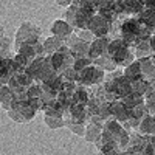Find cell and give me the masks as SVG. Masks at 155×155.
Wrapping results in <instances>:
<instances>
[{
	"label": "cell",
	"instance_id": "6da1fadb",
	"mask_svg": "<svg viewBox=\"0 0 155 155\" xmlns=\"http://www.w3.org/2000/svg\"><path fill=\"white\" fill-rule=\"evenodd\" d=\"M39 37H41V28L31 22H22L20 27L16 31V39H14V50H17L22 44H37Z\"/></svg>",
	"mask_w": 155,
	"mask_h": 155
},
{
	"label": "cell",
	"instance_id": "7a4b0ae2",
	"mask_svg": "<svg viewBox=\"0 0 155 155\" xmlns=\"http://www.w3.org/2000/svg\"><path fill=\"white\" fill-rule=\"evenodd\" d=\"M106 78V71L101 67L95 65V62L92 65L85 67L84 70L78 71V84L79 85H95V84H101Z\"/></svg>",
	"mask_w": 155,
	"mask_h": 155
},
{
	"label": "cell",
	"instance_id": "3957f363",
	"mask_svg": "<svg viewBox=\"0 0 155 155\" xmlns=\"http://www.w3.org/2000/svg\"><path fill=\"white\" fill-rule=\"evenodd\" d=\"M47 58L50 59L51 64H53V67L58 70V73H62L64 70H67L68 67L73 65V62H74V58H73L71 51L67 45H64L59 51H56V53L48 54Z\"/></svg>",
	"mask_w": 155,
	"mask_h": 155
},
{
	"label": "cell",
	"instance_id": "277c9868",
	"mask_svg": "<svg viewBox=\"0 0 155 155\" xmlns=\"http://www.w3.org/2000/svg\"><path fill=\"white\" fill-rule=\"evenodd\" d=\"M110 79L113 81V92H115V96L116 98L123 99L129 93H132V82L124 76V73L115 71Z\"/></svg>",
	"mask_w": 155,
	"mask_h": 155
},
{
	"label": "cell",
	"instance_id": "5b68a950",
	"mask_svg": "<svg viewBox=\"0 0 155 155\" xmlns=\"http://www.w3.org/2000/svg\"><path fill=\"white\" fill-rule=\"evenodd\" d=\"M110 27H112V22L109 19H106L102 14H99V12H96V14L92 17V20H90V23H88V30L92 31L96 37L109 36Z\"/></svg>",
	"mask_w": 155,
	"mask_h": 155
},
{
	"label": "cell",
	"instance_id": "8992f818",
	"mask_svg": "<svg viewBox=\"0 0 155 155\" xmlns=\"http://www.w3.org/2000/svg\"><path fill=\"white\" fill-rule=\"evenodd\" d=\"M110 41L107 36H102V37H95V41L90 44V50H88V58L90 59H98L101 56L107 54V50L110 45Z\"/></svg>",
	"mask_w": 155,
	"mask_h": 155
},
{
	"label": "cell",
	"instance_id": "52a82bcc",
	"mask_svg": "<svg viewBox=\"0 0 155 155\" xmlns=\"http://www.w3.org/2000/svg\"><path fill=\"white\" fill-rule=\"evenodd\" d=\"M73 28L74 27L70 25L65 19H56V20H53V23H51L50 31H51L53 36H59L62 39H65V37L73 34Z\"/></svg>",
	"mask_w": 155,
	"mask_h": 155
},
{
	"label": "cell",
	"instance_id": "ba28073f",
	"mask_svg": "<svg viewBox=\"0 0 155 155\" xmlns=\"http://www.w3.org/2000/svg\"><path fill=\"white\" fill-rule=\"evenodd\" d=\"M102 130H104V124H99V123L90 121V123L85 126L84 140L88 141V143H96V141L102 137Z\"/></svg>",
	"mask_w": 155,
	"mask_h": 155
},
{
	"label": "cell",
	"instance_id": "9c48e42d",
	"mask_svg": "<svg viewBox=\"0 0 155 155\" xmlns=\"http://www.w3.org/2000/svg\"><path fill=\"white\" fill-rule=\"evenodd\" d=\"M42 44H44V48H45V53L48 56V54H53V53H56V51H59L64 45H65V39L51 34L50 37L45 39Z\"/></svg>",
	"mask_w": 155,
	"mask_h": 155
},
{
	"label": "cell",
	"instance_id": "30bf717a",
	"mask_svg": "<svg viewBox=\"0 0 155 155\" xmlns=\"http://www.w3.org/2000/svg\"><path fill=\"white\" fill-rule=\"evenodd\" d=\"M56 74H58V70L53 67V64L50 62V59L45 58L44 65H42L41 71H39V74H37V81L39 82H50Z\"/></svg>",
	"mask_w": 155,
	"mask_h": 155
},
{
	"label": "cell",
	"instance_id": "8fae6325",
	"mask_svg": "<svg viewBox=\"0 0 155 155\" xmlns=\"http://www.w3.org/2000/svg\"><path fill=\"white\" fill-rule=\"evenodd\" d=\"M124 76L127 78L130 82H135L138 79H143V73H141V64L140 59H135L132 64H129L127 67H124Z\"/></svg>",
	"mask_w": 155,
	"mask_h": 155
},
{
	"label": "cell",
	"instance_id": "7c38bea8",
	"mask_svg": "<svg viewBox=\"0 0 155 155\" xmlns=\"http://www.w3.org/2000/svg\"><path fill=\"white\" fill-rule=\"evenodd\" d=\"M140 27L141 23L137 17H130V19H126L121 25H120V37L124 36V34H134V36H138V31H140Z\"/></svg>",
	"mask_w": 155,
	"mask_h": 155
},
{
	"label": "cell",
	"instance_id": "4fadbf2b",
	"mask_svg": "<svg viewBox=\"0 0 155 155\" xmlns=\"http://www.w3.org/2000/svg\"><path fill=\"white\" fill-rule=\"evenodd\" d=\"M138 130H140V134H143V135L155 134V115H152V113L144 115L143 118H141V121H140Z\"/></svg>",
	"mask_w": 155,
	"mask_h": 155
},
{
	"label": "cell",
	"instance_id": "5bb4252c",
	"mask_svg": "<svg viewBox=\"0 0 155 155\" xmlns=\"http://www.w3.org/2000/svg\"><path fill=\"white\" fill-rule=\"evenodd\" d=\"M0 101H2V107L5 110H9L12 107V102H14V92L9 88L8 84H2L0 87Z\"/></svg>",
	"mask_w": 155,
	"mask_h": 155
},
{
	"label": "cell",
	"instance_id": "9a60e30c",
	"mask_svg": "<svg viewBox=\"0 0 155 155\" xmlns=\"http://www.w3.org/2000/svg\"><path fill=\"white\" fill-rule=\"evenodd\" d=\"M140 64H141V73H143V78L147 79V81H153L155 79V65L150 61V56L140 59Z\"/></svg>",
	"mask_w": 155,
	"mask_h": 155
},
{
	"label": "cell",
	"instance_id": "2e32d148",
	"mask_svg": "<svg viewBox=\"0 0 155 155\" xmlns=\"http://www.w3.org/2000/svg\"><path fill=\"white\" fill-rule=\"evenodd\" d=\"M123 2H124V14L137 16L138 12L144 9V0H123Z\"/></svg>",
	"mask_w": 155,
	"mask_h": 155
},
{
	"label": "cell",
	"instance_id": "e0dca14e",
	"mask_svg": "<svg viewBox=\"0 0 155 155\" xmlns=\"http://www.w3.org/2000/svg\"><path fill=\"white\" fill-rule=\"evenodd\" d=\"M90 98H92V96H90V92L87 90V87L78 84L74 93H73V96H71L73 102H78V104H84V106H85L87 102L90 101Z\"/></svg>",
	"mask_w": 155,
	"mask_h": 155
},
{
	"label": "cell",
	"instance_id": "ac0fdd59",
	"mask_svg": "<svg viewBox=\"0 0 155 155\" xmlns=\"http://www.w3.org/2000/svg\"><path fill=\"white\" fill-rule=\"evenodd\" d=\"M88 50H90V44L88 42H84V41H78L73 47H70V51H71V54L73 58H87L88 56Z\"/></svg>",
	"mask_w": 155,
	"mask_h": 155
},
{
	"label": "cell",
	"instance_id": "d6986e66",
	"mask_svg": "<svg viewBox=\"0 0 155 155\" xmlns=\"http://www.w3.org/2000/svg\"><path fill=\"white\" fill-rule=\"evenodd\" d=\"M44 61H45V56H37V58H34L33 61H30V64H28V67H27V71L28 74H31L34 79H37V74H39V71H41V68H42V65H44Z\"/></svg>",
	"mask_w": 155,
	"mask_h": 155
},
{
	"label": "cell",
	"instance_id": "ffe728a7",
	"mask_svg": "<svg viewBox=\"0 0 155 155\" xmlns=\"http://www.w3.org/2000/svg\"><path fill=\"white\" fill-rule=\"evenodd\" d=\"M41 42V41H39ZM16 53H20L22 56H25L28 61H33L34 58H37V50H36V44H22L17 50Z\"/></svg>",
	"mask_w": 155,
	"mask_h": 155
},
{
	"label": "cell",
	"instance_id": "44dd1931",
	"mask_svg": "<svg viewBox=\"0 0 155 155\" xmlns=\"http://www.w3.org/2000/svg\"><path fill=\"white\" fill-rule=\"evenodd\" d=\"M95 62V65H98V67H101L104 71H113L116 67V62L109 56V54H104V56H101V58H98V59H95L93 61Z\"/></svg>",
	"mask_w": 155,
	"mask_h": 155
},
{
	"label": "cell",
	"instance_id": "7402d4cb",
	"mask_svg": "<svg viewBox=\"0 0 155 155\" xmlns=\"http://www.w3.org/2000/svg\"><path fill=\"white\" fill-rule=\"evenodd\" d=\"M44 123L48 129H61L65 127V118L64 116H53V115H44Z\"/></svg>",
	"mask_w": 155,
	"mask_h": 155
},
{
	"label": "cell",
	"instance_id": "603a6c76",
	"mask_svg": "<svg viewBox=\"0 0 155 155\" xmlns=\"http://www.w3.org/2000/svg\"><path fill=\"white\" fill-rule=\"evenodd\" d=\"M137 19H138L141 23L152 27V25H153V20H155V9L144 8L141 12H138V14H137Z\"/></svg>",
	"mask_w": 155,
	"mask_h": 155
},
{
	"label": "cell",
	"instance_id": "cb8c5ba5",
	"mask_svg": "<svg viewBox=\"0 0 155 155\" xmlns=\"http://www.w3.org/2000/svg\"><path fill=\"white\" fill-rule=\"evenodd\" d=\"M123 102H124V104H126L129 109H132V107H135V106L143 104V102H144V96H143V95H138V93H135V92H132V93H129L127 96L123 98Z\"/></svg>",
	"mask_w": 155,
	"mask_h": 155
},
{
	"label": "cell",
	"instance_id": "d4e9b609",
	"mask_svg": "<svg viewBox=\"0 0 155 155\" xmlns=\"http://www.w3.org/2000/svg\"><path fill=\"white\" fill-rule=\"evenodd\" d=\"M85 123H81V121H71V120H65V127H68L70 130L79 137H84L85 134Z\"/></svg>",
	"mask_w": 155,
	"mask_h": 155
},
{
	"label": "cell",
	"instance_id": "484cf974",
	"mask_svg": "<svg viewBox=\"0 0 155 155\" xmlns=\"http://www.w3.org/2000/svg\"><path fill=\"white\" fill-rule=\"evenodd\" d=\"M147 88H149V81L147 79H138V81H135V82H132V92H135V93H138V95H146V92H147Z\"/></svg>",
	"mask_w": 155,
	"mask_h": 155
},
{
	"label": "cell",
	"instance_id": "4316f807",
	"mask_svg": "<svg viewBox=\"0 0 155 155\" xmlns=\"http://www.w3.org/2000/svg\"><path fill=\"white\" fill-rule=\"evenodd\" d=\"M149 110L146 107V102H143V104H140V106H135L130 109V116L132 118H137V120H141L144 115H147Z\"/></svg>",
	"mask_w": 155,
	"mask_h": 155
},
{
	"label": "cell",
	"instance_id": "83f0119b",
	"mask_svg": "<svg viewBox=\"0 0 155 155\" xmlns=\"http://www.w3.org/2000/svg\"><path fill=\"white\" fill-rule=\"evenodd\" d=\"M17 79H19V84L23 87V88H28L30 85L34 84V78L31 74H28L27 71H22V73H17Z\"/></svg>",
	"mask_w": 155,
	"mask_h": 155
},
{
	"label": "cell",
	"instance_id": "f1b7e54d",
	"mask_svg": "<svg viewBox=\"0 0 155 155\" xmlns=\"http://www.w3.org/2000/svg\"><path fill=\"white\" fill-rule=\"evenodd\" d=\"M92 64H93V59H90L88 56H87V58H76L74 62H73V68H74L76 71H81V70H84L85 67L92 65Z\"/></svg>",
	"mask_w": 155,
	"mask_h": 155
},
{
	"label": "cell",
	"instance_id": "f546056e",
	"mask_svg": "<svg viewBox=\"0 0 155 155\" xmlns=\"http://www.w3.org/2000/svg\"><path fill=\"white\" fill-rule=\"evenodd\" d=\"M76 17H78V6L74 5H70L65 11V14H64V19H65L70 25H73L74 27V23H76Z\"/></svg>",
	"mask_w": 155,
	"mask_h": 155
},
{
	"label": "cell",
	"instance_id": "4dcf8cb0",
	"mask_svg": "<svg viewBox=\"0 0 155 155\" xmlns=\"http://www.w3.org/2000/svg\"><path fill=\"white\" fill-rule=\"evenodd\" d=\"M42 92H44L42 84H36V82L27 88L28 98H42Z\"/></svg>",
	"mask_w": 155,
	"mask_h": 155
},
{
	"label": "cell",
	"instance_id": "1f68e13d",
	"mask_svg": "<svg viewBox=\"0 0 155 155\" xmlns=\"http://www.w3.org/2000/svg\"><path fill=\"white\" fill-rule=\"evenodd\" d=\"M61 74H62V78H64L65 81H73V82H78V71L73 68V65H71V67H68L67 70H64Z\"/></svg>",
	"mask_w": 155,
	"mask_h": 155
},
{
	"label": "cell",
	"instance_id": "d6a6232c",
	"mask_svg": "<svg viewBox=\"0 0 155 155\" xmlns=\"http://www.w3.org/2000/svg\"><path fill=\"white\" fill-rule=\"evenodd\" d=\"M78 36H79V39L81 41H84V42H88V44H92L93 41H95V34L90 31L88 28H85V30H79V33H78Z\"/></svg>",
	"mask_w": 155,
	"mask_h": 155
},
{
	"label": "cell",
	"instance_id": "836d02e7",
	"mask_svg": "<svg viewBox=\"0 0 155 155\" xmlns=\"http://www.w3.org/2000/svg\"><path fill=\"white\" fill-rule=\"evenodd\" d=\"M8 112V116L12 120V121H16V123H22V121H25V118H23V113L19 110V109H9V110H6Z\"/></svg>",
	"mask_w": 155,
	"mask_h": 155
},
{
	"label": "cell",
	"instance_id": "e575fe53",
	"mask_svg": "<svg viewBox=\"0 0 155 155\" xmlns=\"http://www.w3.org/2000/svg\"><path fill=\"white\" fill-rule=\"evenodd\" d=\"M71 3H73V0H56V5L58 6H67L68 8Z\"/></svg>",
	"mask_w": 155,
	"mask_h": 155
},
{
	"label": "cell",
	"instance_id": "d590c367",
	"mask_svg": "<svg viewBox=\"0 0 155 155\" xmlns=\"http://www.w3.org/2000/svg\"><path fill=\"white\" fill-rule=\"evenodd\" d=\"M144 8L155 9V0H144Z\"/></svg>",
	"mask_w": 155,
	"mask_h": 155
},
{
	"label": "cell",
	"instance_id": "8d00e7d4",
	"mask_svg": "<svg viewBox=\"0 0 155 155\" xmlns=\"http://www.w3.org/2000/svg\"><path fill=\"white\" fill-rule=\"evenodd\" d=\"M149 44H150V50H152V53H155V33L150 36V39H149Z\"/></svg>",
	"mask_w": 155,
	"mask_h": 155
},
{
	"label": "cell",
	"instance_id": "74e56055",
	"mask_svg": "<svg viewBox=\"0 0 155 155\" xmlns=\"http://www.w3.org/2000/svg\"><path fill=\"white\" fill-rule=\"evenodd\" d=\"M87 2H88V0H73V3H71V5H74V6L79 8V6H84Z\"/></svg>",
	"mask_w": 155,
	"mask_h": 155
},
{
	"label": "cell",
	"instance_id": "f35d334b",
	"mask_svg": "<svg viewBox=\"0 0 155 155\" xmlns=\"http://www.w3.org/2000/svg\"><path fill=\"white\" fill-rule=\"evenodd\" d=\"M88 2L92 3V5L95 6V9L98 11V8H99V6H101V3H102V0H88Z\"/></svg>",
	"mask_w": 155,
	"mask_h": 155
},
{
	"label": "cell",
	"instance_id": "ab89813d",
	"mask_svg": "<svg viewBox=\"0 0 155 155\" xmlns=\"http://www.w3.org/2000/svg\"><path fill=\"white\" fill-rule=\"evenodd\" d=\"M149 137V141H150V143L155 146V134H152V135H147Z\"/></svg>",
	"mask_w": 155,
	"mask_h": 155
},
{
	"label": "cell",
	"instance_id": "60d3db41",
	"mask_svg": "<svg viewBox=\"0 0 155 155\" xmlns=\"http://www.w3.org/2000/svg\"><path fill=\"white\" fill-rule=\"evenodd\" d=\"M152 28H153V30H155V20H153V25H152Z\"/></svg>",
	"mask_w": 155,
	"mask_h": 155
}]
</instances>
